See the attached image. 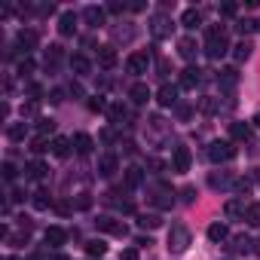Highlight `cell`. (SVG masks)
<instances>
[{
    "mask_svg": "<svg viewBox=\"0 0 260 260\" xmlns=\"http://www.w3.org/2000/svg\"><path fill=\"white\" fill-rule=\"evenodd\" d=\"M230 135H233L236 141H248V138H251V126H248V123H233V126H230Z\"/></svg>",
    "mask_w": 260,
    "mask_h": 260,
    "instance_id": "cell-18",
    "label": "cell"
},
{
    "mask_svg": "<svg viewBox=\"0 0 260 260\" xmlns=\"http://www.w3.org/2000/svg\"><path fill=\"white\" fill-rule=\"evenodd\" d=\"M251 49H254V46H251V43H248V40H242V43H239V46H236V52H233V55H236V58H239V61H245V58H248V55H251Z\"/></svg>",
    "mask_w": 260,
    "mask_h": 260,
    "instance_id": "cell-31",
    "label": "cell"
},
{
    "mask_svg": "<svg viewBox=\"0 0 260 260\" xmlns=\"http://www.w3.org/2000/svg\"><path fill=\"white\" fill-rule=\"evenodd\" d=\"M196 83H199V70L196 67L181 70V89H196Z\"/></svg>",
    "mask_w": 260,
    "mask_h": 260,
    "instance_id": "cell-9",
    "label": "cell"
},
{
    "mask_svg": "<svg viewBox=\"0 0 260 260\" xmlns=\"http://www.w3.org/2000/svg\"><path fill=\"white\" fill-rule=\"evenodd\" d=\"M49 202H52V199H49V193H46V190H37V193H34V208H37V211H46V208H49Z\"/></svg>",
    "mask_w": 260,
    "mask_h": 260,
    "instance_id": "cell-26",
    "label": "cell"
},
{
    "mask_svg": "<svg viewBox=\"0 0 260 260\" xmlns=\"http://www.w3.org/2000/svg\"><path fill=\"white\" fill-rule=\"evenodd\" d=\"M86 254L89 257H104L107 254V245L101 239H92V242H86Z\"/></svg>",
    "mask_w": 260,
    "mask_h": 260,
    "instance_id": "cell-23",
    "label": "cell"
},
{
    "mask_svg": "<svg viewBox=\"0 0 260 260\" xmlns=\"http://www.w3.org/2000/svg\"><path fill=\"white\" fill-rule=\"evenodd\" d=\"M98 171H101L104 178L117 175V156H101V162H98Z\"/></svg>",
    "mask_w": 260,
    "mask_h": 260,
    "instance_id": "cell-16",
    "label": "cell"
},
{
    "mask_svg": "<svg viewBox=\"0 0 260 260\" xmlns=\"http://www.w3.org/2000/svg\"><path fill=\"white\" fill-rule=\"evenodd\" d=\"M52 260H67V257H52Z\"/></svg>",
    "mask_w": 260,
    "mask_h": 260,
    "instance_id": "cell-44",
    "label": "cell"
},
{
    "mask_svg": "<svg viewBox=\"0 0 260 260\" xmlns=\"http://www.w3.org/2000/svg\"><path fill=\"white\" fill-rule=\"evenodd\" d=\"M19 70H22V73H31V70H34V64H31V61H22V67H19Z\"/></svg>",
    "mask_w": 260,
    "mask_h": 260,
    "instance_id": "cell-42",
    "label": "cell"
},
{
    "mask_svg": "<svg viewBox=\"0 0 260 260\" xmlns=\"http://www.w3.org/2000/svg\"><path fill=\"white\" fill-rule=\"evenodd\" d=\"M156 101H159L162 107H171V104L178 101V89H175V86H162L159 95H156Z\"/></svg>",
    "mask_w": 260,
    "mask_h": 260,
    "instance_id": "cell-12",
    "label": "cell"
},
{
    "mask_svg": "<svg viewBox=\"0 0 260 260\" xmlns=\"http://www.w3.org/2000/svg\"><path fill=\"white\" fill-rule=\"evenodd\" d=\"M129 98H132V101H135V104H144V101H147V98H150V89H147V86H144V83H135V86H132V89H129Z\"/></svg>",
    "mask_w": 260,
    "mask_h": 260,
    "instance_id": "cell-14",
    "label": "cell"
},
{
    "mask_svg": "<svg viewBox=\"0 0 260 260\" xmlns=\"http://www.w3.org/2000/svg\"><path fill=\"white\" fill-rule=\"evenodd\" d=\"M171 168H175V171H190V150H187V147H175Z\"/></svg>",
    "mask_w": 260,
    "mask_h": 260,
    "instance_id": "cell-6",
    "label": "cell"
},
{
    "mask_svg": "<svg viewBox=\"0 0 260 260\" xmlns=\"http://www.w3.org/2000/svg\"><path fill=\"white\" fill-rule=\"evenodd\" d=\"M220 13H224V16H236V4H224V7H220Z\"/></svg>",
    "mask_w": 260,
    "mask_h": 260,
    "instance_id": "cell-38",
    "label": "cell"
},
{
    "mask_svg": "<svg viewBox=\"0 0 260 260\" xmlns=\"http://www.w3.org/2000/svg\"><path fill=\"white\" fill-rule=\"evenodd\" d=\"M245 220H248L251 227H260V202H251L245 208Z\"/></svg>",
    "mask_w": 260,
    "mask_h": 260,
    "instance_id": "cell-24",
    "label": "cell"
},
{
    "mask_svg": "<svg viewBox=\"0 0 260 260\" xmlns=\"http://www.w3.org/2000/svg\"><path fill=\"white\" fill-rule=\"evenodd\" d=\"M236 156V147L230 144V141H214L211 147H208V159L211 162H227V159H233Z\"/></svg>",
    "mask_w": 260,
    "mask_h": 260,
    "instance_id": "cell-2",
    "label": "cell"
},
{
    "mask_svg": "<svg viewBox=\"0 0 260 260\" xmlns=\"http://www.w3.org/2000/svg\"><path fill=\"white\" fill-rule=\"evenodd\" d=\"M4 178H7V181L16 178V165H13V162H4Z\"/></svg>",
    "mask_w": 260,
    "mask_h": 260,
    "instance_id": "cell-34",
    "label": "cell"
},
{
    "mask_svg": "<svg viewBox=\"0 0 260 260\" xmlns=\"http://www.w3.org/2000/svg\"><path fill=\"white\" fill-rule=\"evenodd\" d=\"M95 227H98V230H104V233H114V236H126V224H120V220L107 217V214L95 220Z\"/></svg>",
    "mask_w": 260,
    "mask_h": 260,
    "instance_id": "cell-4",
    "label": "cell"
},
{
    "mask_svg": "<svg viewBox=\"0 0 260 260\" xmlns=\"http://www.w3.org/2000/svg\"><path fill=\"white\" fill-rule=\"evenodd\" d=\"M70 67L77 70V73H89V67H92V64H89L83 55H73V58H70Z\"/></svg>",
    "mask_w": 260,
    "mask_h": 260,
    "instance_id": "cell-29",
    "label": "cell"
},
{
    "mask_svg": "<svg viewBox=\"0 0 260 260\" xmlns=\"http://www.w3.org/2000/svg\"><path fill=\"white\" fill-rule=\"evenodd\" d=\"M25 132H28V126H25V123H16V126H10V129H7V135H10L13 141H22V138H25Z\"/></svg>",
    "mask_w": 260,
    "mask_h": 260,
    "instance_id": "cell-30",
    "label": "cell"
},
{
    "mask_svg": "<svg viewBox=\"0 0 260 260\" xmlns=\"http://www.w3.org/2000/svg\"><path fill=\"white\" fill-rule=\"evenodd\" d=\"M89 205H92V199H89V196H86V193H83V196H80V199H77V208H89Z\"/></svg>",
    "mask_w": 260,
    "mask_h": 260,
    "instance_id": "cell-40",
    "label": "cell"
},
{
    "mask_svg": "<svg viewBox=\"0 0 260 260\" xmlns=\"http://www.w3.org/2000/svg\"><path fill=\"white\" fill-rule=\"evenodd\" d=\"M138 224H141L144 230H147V227H150V230H156V227L162 224V220H159L156 214H141V217H138Z\"/></svg>",
    "mask_w": 260,
    "mask_h": 260,
    "instance_id": "cell-27",
    "label": "cell"
},
{
    "mask_svg": "<svg viewBox=\"0 0 260 260\" xmlns=\"http://www.w3.org/2000/svg\"><path fill=\"white\" fill-rule=\"evenodd\" d=\"M52 129H55V123H52V120H43V123H40V132H52Z\"/></svg>",
    "mask_w": 260,
    "mask_h": 260,
    "instance_id": "cell-41",
    "label": "cell"
},
{
    "mask_svg": "<svg viewBox=\"0 0 260 260\" xmlns=\"http://www.w3.org/2000/svg\"><path fill=\"white\" fill-rule=\"evenodd\" d=\"M86 22H89V25H95V28H98V25H101V22H104V13H101V10H98V7H89V10H86Z\"/></svg>",
    "mask_w": 260,
    "mask_h": 260,
    "instance_id": "cell-28",
    "label": "cell"
},
{
    "mask_svg": "<svg viewBox=\"0 0 260 260\" xmlns=\"http://www.w3.org/2000/svg\"><path fill=\"white\" fill-rule=\"evenodd\" d=\"M254 126H257V129H260V114H257V117H254Z\"/></svg>",
    "mask_w": 260,
    "mask_h": 260,
    "instance_id": "cell-43",
    "label": "cell"
},
{
    "mask_svg": "<svg viewBox=\"0 0 260 260\" xmlns=\"http://www.w3.org/2000/svg\"><path fill=\"white\" fill-rule=\"evenodd\" d=\"M227 214H230V217H239V214L245 217V205H242V202H227Z\"/></svg>",
    "mask_w": 260,
    "mask_h": 260,
    "instance_id": "cell-32",
    "label": "cell"
},
{
    "mask_svg": "<svg viewBox=\"0 0 260 260\" xmlns=\"http://www.w3.org/2000/svg\"><path fill=\"white\" fill-rule=\"evenodd\" d=\"M141 181H144V175H141V168H129V171H126V187H129V190H135V187H141Z\"/></svg>",
    "mask_w": 260,
    "mask_h": 260,
    "instance_id": "cell-25",
    "label": "cell"
},
{
    "mask_svg": "<svg viewBox=\"0 0 260 260\" xmlns=\"http://www.w3.org/2000/svg\"><path fill=\"white\" fill-rule=\"evenodd\" d=\"M58 31H61L64 37H70L73 31H77V16H73V13H64L61 22H58Z\"/></svg>",
    "mask_w": 260,
    "mask_h": 260,
    "instance_id": "cell-13",
    "label": "cell"
},
{
    "mask_svg": "<svg viewBox=\"0 0 260 260\" xmlns=\"http://www.w3.org/2000/svg\"><path fill=\"white\" fill-rule=\"evenodd\" d=\"M7 260H16V257H7Z\"/></svg>",
    "mask_w": 260,
    "mask_h": 260,
    "instance_id": "cell-45",
    "label": "cell"
},
{
    "mask_svg": "<svg viewBox=\"0 0 260 260\" xmlns=\"http://www.w3.org/2000/svg\"><path fill=\"white\" fill-rule=\"evenodd\" d=\"M147 64H150V58H147L144 52H132L129 61H126V70L129 73H147Z\"/></svg>",
    "mask_w": 260,
    "mask_h": 260,
    "instance_id": "cell-5",
    "label": "cell"
},
{
    "mask_svg": "<svg viewBox=\"0 0 260 260\" xmlns=\"http://www.w3.org/2000/svg\"><path fill=\"white\" fill-rule=\"evenodd\" d=\"M89 107H92V110H104V101H101V98H89Z\"/></svg>",
    "mask_w": 260,
    "mask_h": 260,
    "instance_id": "cell-39",
    "label": "cell"
},
{
    "mask_svg": "<svg viewBox=\"0 0 260 260\" xmlns=\"http://www.w3.org/2000/svg\"><path fill=\"white\" fill-rule=\"evenodd\" d=\"M199 22H202L199 10H184V16H181V25H184V28H196Z\"/></svg>",
    "mask_w": 260,
    "mask_h": 260,
    "instance_id": "cell-20",
    "label": "cell"
},
{
    "mask_svg": "<svg viewBox=\"0 0 260 260\" xmlns=\"http://www.w3.org/2000/svg\"><path fill=\"white\" fill-rule=\"evenodd\" d=\"M25 171H28V178H34V181H43L49 168H46L43 162H31V165H25Z\"/></svg>",
    "mask_w": 260,
    "mask_h": 260,
    "instance_id": "cell-21",
    "label": "cell"
},
{
    "mask_svg": "<svg viewBox=\"0 0 260 260\" xmlns=\"http://www.w3.org/2000/svg\"><path fill=\"white\" fill-rule=\"evenodd\" d=\"M120 260H138V251H135V248H126V251L120 254Z\"/></svg>",
    "mask_w": 260,
    "mask_h": 260,
    "instance_id": "cell-36",
    "label": "cell"
},
{
    "mask_svg": "<svg viewBox=\"0 0 260 260\" xmlns=\"http://www.w3.org/2000/svg\"><path fill=\"white\" fill-rule=\"evenodd\" d=\"M178 49H181V55H184V58H193V55L199 52V49H196V40H193V37H184V40L178 43Z\"/></svg>",
    "mask_w": 260,
    "mask_h": 260,
    "instance_id": "cell-19",
    "label": "cell"
},
{
    "mask_svg": "<svg viewBox=\"0 0 260 260\" xmlns=\"http://www.w3.org/2000/svg\"><path fill=\"white\" fill-rule=\"evenodd\" d=\"M70 147H73L70 138H55V141H52V153H55L58 159H64V156L70 153Z\"/></svg>",
    "mask_w": 260,
    "mask_h": 260,
    "instance_id": "cell-11",
    "label": "cell"
},
{
    "mask_svg": "<svg viewBox=\"0 0 260 260\" xmlns=\"http://www.w3.org/2000/svg\"><path fill=\"white\" fill-rule=\"evenodd\" d=\"M187 245H190V233L184 230V227H175V230L168 233V251H171V254L187 251Z\"/></svg>",
    "mask_w": 260,
    "mask_h": 260,
    "instance_id": "cell-3",
    "label": "cell"
},
{
    "mask_svg": "<svg viewBox=\"0 0 260 260\" xmlns=\"http://www.w3.org/2000/svg\"><path fill=\"white\" fill-rule=\"evenodd\" d=\"M165 34H171V22L165 16H156L153 19V37H165Z\"/></svg>",
    "mask_w": 260,
    "mask_h": 260,
    "instance_id": "cell-17",
    "label": "cell"
},
{
    "mask_svg": "<svg viewBox=\"0 0 260 260\" xmlns=\"http://www.w3.org/2000/svg\"><path fill=\"white\" fill-rule=\"evenodd\" d=\"M110 117H114V120H123V117H126V107H120V104L110 107Z\"/></svg>",
    "mask_w": 260,
    "mask_h": 260,
    "instance_id": "cell-35",
    "label": "cell"
},
{
    "mask_svg": "<svg viewBox=\"0 0 260 260\" xmlns=\"http://www.w3.org/2000/svg\"><path fill=\"white\" fill-rule=\"evenodd\" d=\"M227 49H230L227 34L220 31V28H211V31H208V40H205V55H208V58H224Z\"/></svg>",
    "mask_w": 260,
    "mask_h": 260,
    "instance_id": "cell-1",
    "label": "cell"
},
{
    "mask_svg": "<svg viewBox=\"0 0 260 260\" xmlns=\"http://www.w3.org/2000/svg\"><path fill=\"white\" fill-rule=\"evenodd\" d=\"M19 46H22L25 52H31V49L37 46V34H34V31H19Z\"/></svg>",
    "mask_w": 260,
    "mask_h": 260,
    "instance_id": "cell-15",
    "label": "cell"
},
{
    "mask_svg": "<svg viewBox=\"0 0 260 260\" xmlns=\"http://www.w3.org/2000/svg\"><path fill=\"white\" fill-rule=\"evenodd\" d=\"M70 141H73V150H77V153H83V156H86V153H92V138H89V135L77 132Z\"/></svg>",
    "mask_w": 260,
    "mask_h": 260,
    "instance_id": "cell-7",
    "label": "cell"
},
{
    "mask_svg": "<svg viewBox=\"0 0 260 260\" xmlns=\"http://www.w3.org/2000/svg\"><path fill=\"white\" fill-rule=\"evenodd\" d=\"M98 64L101 67H114L117 64V49L114 46H101L98 49Z\"/></svg>",
    "mask_w": 260,
    "mask_h": 260,
    "instance_id": "cell-8",
    "label": "cell"
},
{
    "mask_svg": "<svg viewBox=\"0 0 260 260\" xmlns=\"http://www.w3.org/2000/svg\"><path fill=\"white\" fill-rule=\"evenodd\" d=\"M254 28H257V22H251V19H242V22L236 25V31H239V34H251Z\"/></svg>",
    "mask_w": 260,
    "mask_h": 260,
    "instance_id": "cell-33",
    "label": "cell"
},
{
    "mask_svg": "<svg viewBox=\"0 0 260 260\" xmlns=\"http://www.w3.org/2000/svg\"><path fill=\"white\" fill-rule=\"evenodd\" d=\"M31 150H34V153H43V150H46V141H43V138H37Z\"/></svg>",
    "mask_w": 260,
    "mask_h": 260,
    "instance_id": "cell-37",
    "label": "cell"
},
{
    "mask_svg": "<svg viewBox=\"0 0 260 260\" xmlns=\"http://www.w3.org/2000/svg\"><path fill=\"white\" fill-rule=\"evenodd\" d=\"M227 236H230V230H227L224 224H211V227H208V239H211V242H224Z\"/></svg>",
    "mask_w": 260,
    "mask_h": 260,
    "instance_id": "cell-22",
    "label": "cell"
},
{
    "mask_svg": "<svg viewBox=\"0 0 260 260\" xmlns=\"http://www.w3.org/2000/svg\"><path fill=\"white\" fill-rule=\"evenodd\" d=\"M64 239H67V233H64L61 227H49V230H46V245L61 248V245H64Z\"/></svg>",
    "mask_w": 260,
    "mask_h": 260,
    "instance_id": "cell-10",
    "label": "cell"
}]
</instances>
